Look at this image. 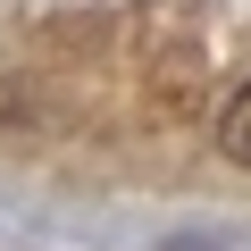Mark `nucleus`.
Wrapping results in <instances>:
<instances>
[{
  "mask_svg": "<svg viewBox=\"0 0 251 251\" xmlns=\"http://www.w3.org/2000/svg\"><path fill=\"white\" fill-rule=\"evenodd\" d=\"M193 109H201V59H193V50H176V59L151 75V117H159V126H176V117H193Z\"/></svg>",
  "mask_w": 251,
  "mask_h": 251,
  "instance_id": "obj_1",
  "label": "nucleus"
},
{
  "mask_svg": "<svg viewBox=\"0 0 251 251\" xmlns=\"http://www.w3.org/2000/svg\"><path fill=\"white\" fill-rule=\"evenodd\" d=\"M218 151H226L234 168H251V84H234V92L218 100Z\"/></svg>",
  "mask_w": 251,
  "mask_h": 251,
  "instance_id": "obj_2",
  "label": "nucleus"
},
{
  "mask_svg": "<svg viewBox=\"0 0 251 251\" xmlns=\"http://www.w3.org/2000/svg\"><path fill=\"white\" fill-rule=\"evenodd\" d=\"M9 126H34V84L25 75H0V134Z\"/></svg>",
  "mask_w": 251,
  "mask_h": 251,
  "instance_id": "obj_3",
  "label": "nucleus"
},
{
  "mask_svg": "<svg viewBox=\"0 0 251 251\" xmlns=\"http://www.w3.org/2000/svg\"><path fill=\"white\" fill-rule=\"evenodd\" d=\"M168 251H209V243H168Z\"/></svg>",
  "mask_w": 251,
  "mask_h": 251,
  "instance_id": "obj_4",
  "label": "nucleus"
}]
</instances>
